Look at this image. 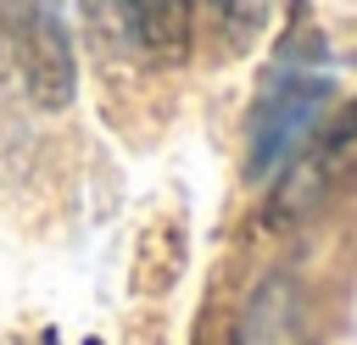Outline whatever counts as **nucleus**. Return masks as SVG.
<instances>
[{
  "mask_svg": "<svg viewBox=\"0 0 357 345\" xmlns=\"http://www.w3.org/2000/svg\"><path fill=\"white\" fill-rule=\"evenodd\" d=\"M329 78L318 72H296V67H279L257 106H251V134H245V172L251 178H268L279 167H290L301 156V145L312 139L324 106H329Z\"/></svg>",
  "mask_w": 357,
  "mask_h": 345,
  "instance_id": "nucleus-1",
  "label": "nucleus"
},
{
  "mask_svg": "<svg viewBox=\"0 0 357 345\" xmlns=\"http://www.w3.org/2000/svg\"><path fill=\"white\" fill-rule=\"evenodd\" d=\"M357 156V100L329 122V128H312V139L301 145V156L284 167V189L273 195V217H296L307 200H318L340 172H346V161Z\"/></svg>",
  "mask_w": 357,
  "mask_h": 345,
  "instance_id": "nucleus-3",
  "label": "nucleus"
},
{
  "mask_svg": "<svg viewBox=\"0 0 357 345\" xmlns=\"http://www.w3.org/2000/svg\"><path fill=\"white\" fill-rule=\"evenodd\" d=\"M128 39L151 56V61H184L190 56V33H195V0H112Z\"/></svg>",
  "mask_w": 357,
  "mask_h": 345,
  "instance_id": "nucleus-4",
  "label": "nucleus"
},
{
  "mask_svg": "<svg viewBox=\"0 0 357 345\" xmlns=\"http://www.w3.org/2000/svg\"><path fill=\"white\" fill-rule=\"evenodd\" d=\"M6 28H11V50L33 106L61 111L78 89V56H73L61 0H6Z\"/></svg>",
  "mask_w": 357,
  "mask_h": 345,
  "instance_id": "nucleus-2",
  "label": "nucleus"
}]
</instances>
